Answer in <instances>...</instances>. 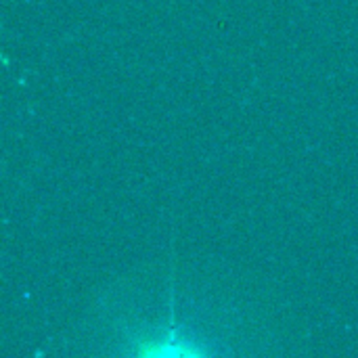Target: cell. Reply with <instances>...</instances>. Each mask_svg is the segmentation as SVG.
Instances as JSON below:
<instances>
[{
  "label": "cell",
  "instance_id": "6da1fadb",
  "mask_svg": "<svg viewBox=\"0 0 358 358\" xmlns=\"http://www.w3.org/2000/svg\"><path fill=\"white\" fill-rule=\"evenodd\" d=\"M264 331L254 304L241 296L168 268L107 292L88 319L86 338L109 357H231L254 352Z\"/></svg>",
  "mask_w": 358,
  "mask_h": 358
}]
</instances>
